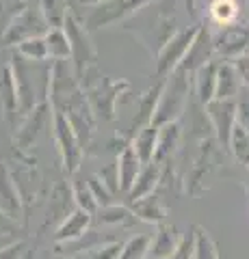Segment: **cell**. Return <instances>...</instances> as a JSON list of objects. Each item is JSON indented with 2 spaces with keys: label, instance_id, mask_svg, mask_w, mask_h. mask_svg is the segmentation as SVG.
<instances>
[{
  "label": "cell",
  "instance_id": "1",
  "mask_svg": "<svg viewBox=\"0 0 249 259\" xmlns=\"http://www.w3.org/2000/svg\"><path fill=\"white\" fill-rule=\"evenodd\" d=\"M175 248H178V238H175V229L169 225L158 227L156 238L152 240V255L154 259H169Z\"/></svg>",
  "mask_w": 249,
  "mask_h": 259
},
{
  "label": "cell",
  "instance_id": "2",
  "mask_svg": "<svg viewBox=\"0 0 249 259\" xmlns=\"http://www.w3.org/2000/svg\"><path fill=\"white\" fill-rule=\"evenodd\" d=\"M87 225H89V212H85V209H78V212L72 214L67 218V223L59 229L57 240H74V238H80L85 233Z\"/></svg>",
  "mask_w": 249,
  "mask_h": 259
},
{
  "label": "cell",
  "instance_id": "3",
  "mask_svg": "<svg viewBox=\"0 0 249 259\" xmlns=\"http://www.w3.org/2000/svg\"><path fill=\"white\" fill-rule=\"evenodd\" d=\"M139 173V160H136V151L132 147H128L122 156V164H119V180H122V188L128 190L136 180Z\"/></svg>",
  "mask_w": 249,
  "mask_h": 259
},
{
  "label": "cell",
  "instance_id": "4",
  "mask_svg": "<svg viewBox=\"0 0 249 259\" xmlns=\"http://www.w3.org/2000/svg\"><path fill=\"white\" fill-rule=\"evenodd\" d=\"M148 250H150V238L139 236V238H132L124 248H119L117 259H143Z\"/></svg>",
  "mask_w": 249,
  "mask_h": 259
},
{
  "label": "cell",
  "instance_id": "5",
  "mask_svg": "<svg viewBox=\"0 0 249 259\" xmlns=\"http://www.w3.org/2000/svg\"><path fill=\"white\" fill-rule=\"evenodd\" d=\"M154 149H156V130L154 132H143L139 139H136L134 151L139 153L143 162H148L152 156H154Z\"/></svg>",
  "mask_w": 249,
  "mask_h": 259
},
{
  "label": "cell",
  "instance_id": "6",
  "mask_svg": "<svg viewBox=\"0 0 249 259\" xmlns=\"http://www.w3.org/2000/svg\"><path fill=\"white\" fill-rule=\"evenodd\" d=\"M195 259H219L217 257V248L210 242L206 233H197V244H195Z\"/></svg>",
  "mask_w": 249,
  "mask_h": 259
},
{
  "label": "cell",
  "instance_id": "7",
  "mask_svg": "<svg viewBox=\"0 0 249 259\" xmlns=\"http://www.w3.org/2000/svg\"><path fill=\"white\" fill-rule=\"evenodd\" d=\"M152 180H156V168H154V166H150L148 171L141 175V182H143V184H141V186H134L132 192H130V197L134 199V197H141V194H146V192L152 188V186H154V184H152Z\"/></svg>",
  "mask_w": 249,
  "mask_h": 259
},
{
  "label": "cell",
  "instance_id": "8",
  "mask_svg": "<svg viewBox=\"0 0 249 259\" xmlns=\"http://www.w3.org/2000/svg\"><path fill=\"white\" fill-rule=\"evenodd\" d=\"M212 13L217 15V20H221V22H228L232 15H234V5L230 3V0H219V3H215L212 7Z\"/></svg>",
  "mask_w": 249,
  "mask_h": 259
},
{
  "label": "cell",
  "instance_id": "9",
  "mask_svg": "<svg viewBox=\"0 0 249 259\" xmlns=\"http://www.w3.org/2000/svg\"><path fill=\"white\" fill-rule=\"evenodd\" d=\"M76 197H78V203H80V207H83L85 212H89V214H91L93 209H95V203L91 201V199H93V194L87 190V188H85V190H78V192H76Z\"/></svg>",
  "mask_w": 249,
  "mask_h": 259
},
{
  "label": "cell",
  "instance_id": "10",
  "mask_svg": "<svg viewBox=\"0 0 249 259\" xmlns=\"http://www.w3.org/2000/svg\"><path fill=\"white\" fill-rule=\"evenodd\" d=\"M106 216L102 218L104 223H117V221H122L124 216H128V212L126 209H122V207H113V209H106V212H104Z\"/></svg>",
  "mask_w": 249,
  "mask_h": 259
},
{
  "label": "cell",
  "instance_id": "11",
  "mask_svg": "<svg viewBox=\"0 0 249 259\" xmlns=\"http://www.w3.org/2000/svg\"><path fill=\"white\" fill-rule=\"evenodd\" d=\"M191 250H193L191 240H184V242H182V246H180V248H175V253H173L169 259H191Z\"/></svg>",
  "mask_w": 249,
  "mask_h": 259
},
{
  "label": "cell",
  "instance_id": "12",
  "mask_svg": "<svg viewBox=\"0 0 249 259\" xmlns=\"http://www.w3.org/2000/svg\"><path fill=\"white\" fill-rule=\"evenodd\" d=\"M22 253V244H13L0 250V259H18Z\"/></svg>",
  "mask_w": 249,
  "mask_h": 259
}]
</instances>
